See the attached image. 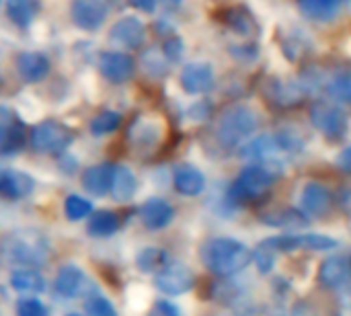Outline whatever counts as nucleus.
I'll return each instance as SVG.
<instances>
[{"label":"nucleus","mask_w":351,"mask_h":316,"mask_svg":"<svg viewBox=\"0 0 351 316\" xmlns=\"http://www.w3.org/2000/svg\"><path fill=\"white\" fill-rule=\"evenodd\" d=\"M49 259V243L37 230H16L0 241V261L16 269H39Z\"/></svg>","instance_id":"nucleus-1"},{"label":"nucleus","mask_w":351,"mask_h":316,"mask_svg":"<svg viewBox=\"0 0 351 316\" xmlns=\"http://www.w3.org/2000/svg\"><path fill=\"white\" fill-rule=\"evenodd\" d=\"M276 253H292V251H331L339 243L327 234H284L263 241Z\"/></svg>","instance_id":"nucleus-8"},{"label":"nucleus","mask_w":351,"mask_h":316,"mask_svg":"<svg viewBox=\"0 0 351 316\" xmlns=\"http://www.w3.org/2000/svg\"><path fill=\"white\" fill-rule=\"evenodd\" d=\"M175 218L173 206L162 197H150L140 206V220L148 230H162Z\"/></svg>","instance_id":"nucleus-16"},{"label":"nucleus","mask_w":351,"mask_h":316,"mask_svg":"<svg viewBox=\"0 0 351 316\" xmlns=\"http://www.w3.org/2000/svg\"><path fill=\"white\" fill-rule=\"evenodd\" d=\"M2 119H0V156H10L14 152H19L25 142V127L12 117V113L2 111Z\"/></svg>","instance_id":"nucleus-20"},{"label":"nucleus","mask_w":351,"mask_h":316,"mask_svg":"<svg viewBox=\"0 0 351 316\" xmlns=\"http://www.w3.org/2000/svg\"><path fill=\"white\" fill-rule=\"evenodd\" d=\"M16 316H49L47 306L37 298H21L14 306Z\"/></svg>","instance_id":"nucleus-38"},{"label":"nucleus","mask_w":351,"mask_h":316,"mask_svg":"<svg viewBox=\"0 0 351 316\" xmlns=\"http://www.w3.org/2000/svg\"><path fill=\"white\" fill-rule=\"evenodd\" d=\"M259 125V117L255 111L247 107H232L224 111L216 123V140L222 148H234L249 140Z\"/></svg>","instance_id":"nucleus-3"},{"label":"nucleus","mask_w":351,"mask_h":316,"mask_svg":"<svg viewBox=\"0 0 351 316\" xmlns=\"http://www.w3.org/2000/svg\"><path fill=\"white\" fill-rule=\"evenodd\" d=\"M119 125H121V113H117L113 109H103L88 121V130L97 138L113 134Z\"/></svg>","instance_id":"nucleus-32"},{"label":"nucleus","mask_w":351,"mask_h":316,"mask_svg":"<svg viewBox=\"0 0 351 316\" xmlns=\"http://www.w3.org/2000/svg\"><path fill=\"white\" fill-rule=\"evenodd\" d=\"M138 191V179L134 175V171L130 167H115V173H113V185H111V197L117 202V204H125L130 202Z\"/></svg>","instance_id":"nucleus-23"},{"label":"nucleus","mask_w":351,"mask_h":316,"mask_svg":"<svg viewBox=\"0 0 351 316\" xmlns=\"http://www.w3.org/2000/svg\"><path fill=\"white\" fill-rule=\"evenodd\" d=\"M162 134H165L162 121H158L152 115H142L132 123L128 132V140L140 154H150L160 144Z\"/></svg>","instance_id":"nucleus-11"},{"label":"nucleus","mask_w":351,"mask_h":316,"mask_svg":"<svg viewBox=\"0 0 351 316\" xmlns=\"http://www.w3.org/2000/svg\"><path fill=\"white\" fill-rule=\"evenodd\" d=\"M169 2H173V4H179V2H183V0H169Z\"/></svg>","instance_id":"nucleus-49"},{"label":"nucleus","mask_w":351,"mask_h":316,"mask_svg":"<svg viewBox=\"0 0 351 316\" xmlns=\"http://www.w3.org/2000/svg\"><path fill=\"white\" fill-rule=\"evenodd\" d=\"M64 214L70 222H80L93 216V204L80 195H68L64 202Z\"/></svg>","instance_id":"nucleus-35"},{"label":"nucleus","mask_w":351,"mask_h":316,"mask_svg":"<svg viewBox=\"0 0 351 316\" xmlns=\"http://www.w3.org/2000/svg\"><path fill=\"white\" fill-rule=\"evenodd\" d=\"M84 271L74 265V263H68V265H62L56 274V280H53V292L58 298H64V300H72L76 296L82 294L84 290Z\"/></svg>","instance_id":"nucleus-17"},{"label":"nucleus","mask_w":351,"mask_h":316,"mask_svg":"<svg viewBox=\"0 0 351 316\" xmlns=\"http://www.w3.org/2000/svg\"><path fill=\"white\" fill-rule=\"evenodd\" d=\"M261 220L267 226H276V228H302L308 224V218L304 216L302 210L296 208H278L271 210L267 214L261 216Z\"/></svg>","instance_id":"nucleus-27"},{"label":"nucleus","mask_w":351,"mask_h":316,"mask_svg":"<svg viewBox=\"0 0 351 316\" xmlns=\"http://www.w3.org/2000/svg\"><path fill=\"white\" fill-rule=\"evenodd\" d=\"M253 261H255V265H257V269L261 274H269L274 263H276V251L271 247H267L265 243H261L253 251Z\"/></svg>","instance_id":"nucleus-39"},{"label":"nucleus","mask_w":351,"mask_h":316,"mask_svg":"<svg viewBox=\"0 0 351 316\" xmlns=\"http://www.w3.org/2000/svg\"><path fill=\"white\" fill-rule=\"evenodd\" d=\"M350 263L341 257H331V259H325L321 269H319V278H321V284L325 288H331V290H339L348 278H350Z\"/></svg>","instance_id":"nucleus-22"},{"label":"nucleus","mask_w":351,"mask_h":316,"mask_svg":"<svg viewBox=\"0 0 351 316\" xmlns=\"http://www.w3.org/2000/svg\"><path fill=\"white\" fill-rule=\"evenodd\" d=\"M195 284L193 271L181 263V261H169L156 276H154V286L158 292L167 296H183L187 294Z\"/></svg>","instance_id":"nucleus-7"},{"label":"nucleus","mask_w":351,"mask_h":316,"mask_svg":"<svg viewBox=\"0 0 351 316\" xmlns=\"http://www.w3.org/2000/svg\"><path fill=\"white\" fill-rule=\"evenodd\" d=\"M226 25H228L234 33H239V35H243V37L253 35V31L257 29L255 19H253L245 8H230V10L226 12Z\"/></svg>","instance_id":"nucleus-33"},{"label":"nucleus","mask_w":351,"mask_h":316,"mask_svg":"<svg viewBox=\"0 0 351 316\" xmlns=\"http://www.w3.org/2000/svg\"><path fill=\"white\" fill-rule=\"evenodd\" d=\"M113 173H115V167L109 162H101V165H93L88 169H84V173L80 177L84 191H88L95 197H103V195L111 193Z\"/></svg>","instance_id":"nucleus-19"},{"label":"nucleus","mask_w":351,"mask_h":316,"mask_svg":"<svg viewBox=\"0 0 351 316\" xmlns=\"http://www.w3.org/2000/svg\"><path fill=\"white\" fill-rule=\"evenodd\" d=\"M66 316H82L80 313H70V315H66Z\"/></svg>","instance_id":"nucleus-48"},{"label":"nucleus","mask_w":351,"mask_h":316,"mask_svg":"<svg viewBox=\"0 0 351 316\" xmlns=\"http://www.w3.org/2000/svg\"><path fill=\"white\" fill-rule=\"evenodd\" d=\"M337 204H339V208H341L348 216H351V187H343V189L339 191Z\"/></svg>","instance_id":"nucleus-43"},{"label":"nucleus","mask_w":351,"mask_h":316,"mask_svg":"<svg viewBox=\"0 0 351 316\" xmlns=\"http://www.w3.org/2000/svg\"><path fill=\"white\" fill-rule=\"evenodd\" d=\"M60 169H62L66 175H72L74 169H76V160H74L72 156H68V154H62V156H60Z\"/></svg>","instance_id":"nucleus-45"},{"label":"nucleus","mask_w":351,"mask_h":316,"mask_svg":"<svg viewBox=\"0 0 351 316\" xmlns=\"http://www.w3.org/2000/svg\"><path fill=\"white\" fill-rule=\"evenodd\" d=\"M350 267H351V261H350Z\"/></svg>","instance_id":"nucleus-50"},{"label":"nucleus","mask_w":351,"mask_h":316,"mask_svg":"<svg viewBox=\"0 0 351 316\" xmlns=\"http://www.w3.org/2000/svg\"><path fill=\"white\" fill-rule=\"evenodd\" d=\"M181 86L189 95H204L214 86V70L206 62H191L181 70Z\"/></svg>","instance_id":"nucleus-15"},{"label":"nucleus","mask_w":351,"mask_h":316,"mask_svg":"<svg viewBox=\"0 0 351 316\" xmlns=\"http://www.w3.org/2000/svg\"><path fill=\"white\" fill-rule=\"evenodd\" d=\"M331 204H333V195H331V191L323 183L311 181V183H306L302 187V193H300V210L304 214L315 216V218H323L325 214H329Z\"/></svg>","instance_id":"nucleus-14"},{"label":"nucleus","mask_w":351,"mask_h":316,"mask_svg":"<svg viewBox=\"0 0 351 316\" xmlns=\"http://www.w3.org/2000/svg\"><path fill=\"white\" fill-rule=\"evenodd\" d=\"M84 311L86 316H119L113 302L103 294H90L84 302Z\"/></svg>","instance_id":"nucleus-37"},{"label":"nucleus","mask_w":351,"mask_h":316,"mask_svg":"<svg viewBox=\"0 0 351 316\" xmlns=\"http://www.w3.org/2000/svg\"><path fill=\"white\" fill-rule=\"evenodd\" d=\"M162 53L167 56L169 62H179L181 56H183V43H181V39H177V37L169 39L165 43V47H162Z\"/></svg>","instance_id":"nucleus-40"},{"label":"nucleus","mask_w":351,"mask_h":316,"mask_svg":"<svg viewBox=\"0 0 351 316\" xmlns=\"http://www.w3.org/2000/svg\"><path fill=\"white\" fill-rule=\"evenodd\" d=\"M311 123L329 140H339L348 132V115L331 103H317L311 109Z\"/></svg>","instance_id":"nucleus-10"},{"label":"nucleus","mask_w":351,"mask_h":316,"mask_svg":"<svg viewBox=\"0 0 351 316\" xmlns=\"http://www.w3.org/2000/svg\"><path fill=\"white\" fill-rule=\"evenodd\" d=\"M10 288L27 294L45 292V278L37 269H14L10 274Z\"/></svg>","instance_id":"nucleus-30"},{"label":"nucleus","mask_w":351,"mask_h":316,"mask_svg":"<svg viewBox=\"0 0 351 316\" xmlns=\"http://www.w3.org/2000/svg\"><path fill=\"white\" fill-rule=\"evenodd\" d=\"M230 53L241 60V62H253L257 58V45L249 43V45H237V47H230Z\"/></svg>","instance_id":"nucleus-41"},{"label":"nucleus","mask_w":351,"mask_h":316,"mask_svg":"<svg viewBox=\"0 0 351 316\" xmlns=\"http://www.w3.org/2000/svg\"><path fill=\"white\" fill-rule=\"evenodd\" d=\"M302 148V140L288 134V132H278V134H263L255 140H249L241 154L249 160L255 162H269L276 160L280 154H292Z\"/></svg>","instance_id":"nucleus-6"},{"label":"nucleus","mask_w":351,"mask_h":316,"mask_svg":"<svg viewBox=\"0 0 351 316\" xmlns=\"http://www.w3.org/2000/svg\"><path fill=\"white\" fill-rule=\"evenodd\" d=\"M278 177V171L271 169L267 162H255L243 169L232 183V197L239 202H257L276 185Z\"/></svg>","instance_id":"nucleus-4"},{"label":"nucleus","mask_w":351,"mask_h":316,"mask_svg":"<svg viewBox=\"0 0 351 316\" xmlns=\"http://www.w3.org/2000/svg\"><path fill=\"white\" fill-rule=\"evenodd\" d=\"M4 177H6V169L0 167V191H2V185H4Z\"/></svg>","instance_id":"nucleus-47"},{"label":"nucleus","mask_w":351,"mask_h":316,"mask_svg":"<svg viewBox=\"0 0 351 316\" xmlns=\"http://www.w3.org/2000/svg\"><path fill=\"white\" fill-rule=\"evenodd\" d=\"M148 316H181V311L173 302L158 300V302H154V306H152V311H150Z\"/></svg>","instance_id":"nucleus-42"},{"label":"nucleus","mask_w":351,"mask_h":316,"mask_svg":"<svg viewBox=\"0 0 351 316\" xmlns=\"http://www.w3.org/2000/svg\"><path fill=\"white\" fill-rule=\"evenodd\" d=\"M49 70H51V62L41 51H25L16 60L19 76L29 84H37V82L45 80L49 76Z\"/></svg>","instance_id":"nucleus-18"},{"label":"nucleus","mask_w":351,"mask_h":316,"mask_svg":"<svg viewBox=\"0 0 351 316\" xmlns=\"http://www.w3.org/2000/svg\"><path fill=\"white\" fill-rule=\"evenodd\" d=\"M111 12V0H72L70 16L72 23L82 31H97L103 27Z\"/></svg>","instance_id":"nucleus-9"},{"label":"nucleus","mask_w":351,"mask_h":316,"mask_svg":"<svg viewBox=\"0 0 351 316\" xmlns=\"http://www.w3.org/2000/svg\"><path fill=\"white\" fill-rule=\"evenodd\" d=\"M74 142V132L62 121L45 119L37 125H33L29 134V144L37 154L47 156H62Z\"/></svg>","instance_id":"nucleus-5"},{"label":"nucleus","mask_w":351,"mask_h":316,"mask_svg":"<svg viewBox=\"0 0 351 316\" xmlns=\"http://www.w3.org/2000/svg\"><path fill=\"white\" fill-rule=\"evenodd\" d=\"M339 167H341L343 171L351 173V146H348V148L339 154Z\"/></svg>","instance_id":"nucleus-46"},{"label":"nucleus","mask_w":351,"mask_h":316,"mask_svg":"<svg viewBox=\"0 0 351 316\" xmlns=\"http://www.w3.org/2000/svg\"><path fill=\"white\" fill-rule=\"evenodd\" d=\"M327 93L331 99L351 105V76H348V74L333 76L327 84Z\"/></svg>","instance_id":"nucleus-36"},{"label":"nucleus","mask_w":351,"mask_h":316,"mask_svg":"<svg viewBox=\"0 0 351 316\" xmlns=\"http://www.w3.org/2000/svg\"><path fill=\"white\" fill-rule=\"evenodd\" d=\"M300 12L311 21H331L339 12V0H298Z\"/></svg>","instance_id":"nucleus-29"},{"label":"nucleus","mask_w":351,"mask_h":316,"mask_svg":"<svg viewBox=\"0 0 351 316\" xmlns=\"http://www.w3.org/2000/svg\"><path fill=\"white\" fill-rule=\"evenodd\" d=\"M146 39V27L138 16H123L113 23L109 31V41L121 49H138Z\"/></svg>","instance_id":"nucleus-13"},{"label":"nucleus","mask_w":351,"mask_h":316,"mask_svg":"<svg viewBox=\"0 0 351 316\" xmlns=\"http://www.w3.org/2000/svg\"><path fill=\"white\" fill-rule=\"evenodd\" d=\"M119 226H121V220L115 212L99 210V212H93V216L88 218L86 232L93 239H109L119 230Z\"/></svg>","instance_id":"nucleus-26"},{"label":"nucleus","mask_w":351,"mask_h":316,"mask_svg":"<svg viewBox=\"0 0 351 316\" xmlns=\"http://www.w3.org/2000/svg\"><path fill=\"white\" fill-rule=\"evenodd\" d=\"M99 72L101 76L111 82V84H123L134 76L136 64L134 60L125 53V51H117V49H107L99 53L97 60Z\"/></svg>","instance_id":"nucleus-12"},{"label":"nucleus","mask_w":351,"mask_h":316,"mask_svg":"<svg viewBox=\"0 0 351 316\" xmlns=\"http://www.w3.org/2000/svg\"><path fill=\"white\" fill-rule=\"evenodd\" d=\"M199 259L208 271H212L220 278H228V276L243 271L253 261V251L247 245H243L241 241H234L228 236H218V239H210L202 245Z\"/></svg>","instance_id":"nucleus-2"},{"label":"nucleus","mask_w":351,"mask_h":316,"mask_svg":"<svg viewBox=\"0 0 351 316\" xmlns=\"http://www.w3.org/2000/svg\"><path fill=\"white\" fill-rule=\"evenodd\" d=\"M302 88H298L292 82H282V80H269L265 86V99L271 101L278 107H292L302 99Z\"/></svg>","instance_id":"nucleus-25"},{"label":"nucleus","mask_w":351,"mask_h":316,"mask_svg":"<svg viewBox=\"0 0 351 316\" xmlns=\"http://www.w3.org/2000/svg\"><path fill=\"white\" fill-rule=\"evenodd\" d=\"M173 185L185 197H197L206 189L204 173L193 165H179L173 171Z\"/></svg>","instance_id":"nucleus-21"},{"label":"nucleus","mask_w":351,"mask_h":316,"mask_svg":"<svg viewBox=\"0 0 351 316\" xmlns=\"http://www.w3.org/2000/svg\"><path fill=\"white\" fill-rule=\"evenodd\" d=\"M167 62H169L167 56L154 47H150L142 53V70H144V74H148L152 78H162L167 74V70H169Z\"/></svg>","instance_id":"nucleus-34"},{"label":"nucleus","mask_w":351,"mask_h":316,"mask_svg":"<svg viewBox=\"0 0 351 316\" xmlns=\"http://www.w3.org/2000/svg\"><path fill=\"white\" fill-rule=\"evenodd\" d=\"M33 187H35V181L31 175H27L23 171H14V169H6V177H4L0 195H4L8 199H23L33 193Z\"/></svg>","instance_id":"nucleus-24"},{"label":"nucleus","mask_w":351,"mask_h":316,"mask_svg":"<svg viewBox=\"0 0 351 316\" xmlns=\"http://www.w3.org/2000/svg\"><path fill=\"white\" fill-rule=\"evenodd\" d=\"M156 2H158V0H130V4H132L134 8L142 10V12H152V10L156 8Z\"/></svg>","instance_id":"nucleus-44"},{"label":"nucleus","mask_w":351,"mask_h":316,"mask_svg":"<svg viewBox=\"0 0 351 316\" xmlns=\"http://www.w3.org/2000/svg\"><path fill=\"white\" fill-rule=\"evenodd\" d=\"M37 10H39L37 0H6V14L10 23L19 29L31 27V23L37 16Z\"/></svg>","instance_id":"nucleus-28"},{"label":"nucleus","mask_w":351,"mask_h":316,"mask_svg":"<svg viewBox=\"0 0 351 316\" xmlns=\"http://www.w3.org/2000/svg\"><path fill=\"white\" fill-rule=\"evenodd\" d=\"M169 261H171L169 255L162 249H156V247H146L136 255V267L142 274H158Z\"/></svg>","instance_id":"nucleus-31"}]
</instances>
